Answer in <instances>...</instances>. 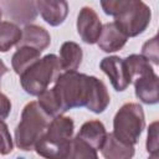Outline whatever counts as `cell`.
Masks as SVG:
<instances>
[{
  "mask_svg": "<svg viewBox=\"0 0 159 159\" xmlns=\"http://www.w3.org/2000/svg\"><path fill=\"white\" fill-rule=\"evenodd\" d=\"M76 137H78L80 139H82L83 142L89 144L93 149L101 150V148L106 140L107 132L101 120H88L82 124V127Z\"/></svg>",
  "mask_w": 159,
  "mask_h": 159,
  "instance_id": "9a60e30c",
  "label": "cell"
},
{
  "mask_svg": "<svg viewBox=\"0 0 159 159\" xmlns=\"http://www.w3.org/2000/svg\"><path fill=\"white\" fill-rule=\"evenodd\" d=\"M109 93L107 91L106 84L99 78L92 76V86L89 92V98L86 108L93 113H102L109 104Z\"/></svg>",
  "mask_w": 159,
  "mask_h": 159,
  "instance_id": "2e32d148",
  "label": "cell"
},
{
  "mask_svg": "<svg viewBox=\"0 0 159 159\" xmlns=\"http://www.w3.org/2000/svg\"><path fill=\"white\" fill-rule=\"evenodd\" d=\"M51 42L50 34L41 26L27 25L21 30V39L17 43V47H31L40 52L48 47Z\"/></svg>",
  "mask_w": 159,
  "mask_h": 159,
  "instance_id": "7c38bea8",
  "label": "cell"
},
{
  "mask_svg": "<svg viewBox=\"0 0 159 159\" xmlns=\"http://www.w3.org/2000/svg\"><path fill=\"white\" fill-rule=\"evenodd\" d=\"M17 159H24V158H17Z\"/></svg>",
  "mask_w": 159,
  "mask_h": 159,
  "instance_id": "83f0119b",
  "label": "cell"
},
{
  "mask_svg": "<svg viewBox=\"0 0 159 159\" xmlns=\"http://www.w3.org/2000/svg\"><path fill=\"white\" fill-rule=\"evenodd\" d=\"M149 159H158V154H152Z\"/></svg>",
  "mask_w": 159,
  "mask_h": 159,
  "instance_id": "484cf974",
  "label": "cell"
},
{
  "mask_svg": "<svg viewBox=\"0 0 159 159\" xmlns=\"http://www.w3.org/2000/svg\"><path fill=\"white\" fill-rule=\"evenodd\" d=\"M135 96L145 104L158 103V76L154 70L143 72L134 78Z\"/></svg>",
  "mask_w": 159,
  "mask_h": 159,
  "instance_id": "30bf717a",
  "label": "cell"
},
{
  "mask_svg": "<svg viewBox=\"0 0 159 159\" xmlns=\"http://www.w3.org/2000/svg\"><path fill=\"white\" fill-rule=\"evenodd\" d=\"M1 10H4L5 16L10 20V22L15 25H30L37 16L36 1L20 0V1H1Z\"/></svg>",
  "mask_w": 159,
  "mask_h": 159,
  "instance_id": "ba28073f",
  "label": "cell"
},
{
  "mask_svg": "<svg viewBox=\"0 0 159 159\" xmlns=\"http://www.w3.org/2000/svg\"><path fill=\"white\" fill-rule=\"evenodd\" d=\"M36 7L42 19L50 26H58L61 25L67 14H68V4L67 1H47V0H39L36 1Z\"/></svg>",
  "mask_w": 159,
  "mask_h": 159,
  "instance_id": "8fae6325",
  "label": "cell"
},
{
  "mask_svg": "<svg viewBox=\"0 0 159 159\" xmlns=\"http://www.w3.org/2000/svg\"><path fill=\"white\" fill-rule=\"evenodd\" d=\"M21 39V30L17 25L10 21L0 22V52L9 51L12 46L17 45Z\"/></svg>",
  "mask_w": 159,
  "mask_h": 159,
  "instance_id": "d6986e66",
  "label": "cell"
},
{
  "mask_svg": "<svg viewBox=\"0 0 159 159\" xmlns=\"http://www.w3.org/2000/svg\"><path fill=\"white\" fill-rule=\"evenodd\" d=\"M82 57H83V52L78 43L73 41L63 42L60 48V57H58L61 70H63L65 72L76 71L82 62Z\"/></svg>",
  "mask_w": 159,
  "mask_h": 159,
  "instance_id": "e0dca14e",
  "label": "cell"
},
{
  "mask_svg": "<svg viewBox=\"0 0 159 159\" xmlns=\"http://www.w3.org/2000/svg\"><path fill=\"white\" fill-rule=\"evenodd\" d=\"M1 16H2V10H1V7H0V22H1Z\"/></svg>",
  "mask_w": 159,
  "mask_h": 159,
  "instance_id": "4316f807",
  "label": "cell"
},
{
  "mask_svg": "<svg viewBox=\"0 0 159 159\" xmlns=\"http://www.w3.org/2000/svg\"><path fill=\"white\" fill-rule=\"evenodd\" d=\"M127 40L128 37L114 25V22H107L102 25V31L97 43L104 52H116L125 45Z\"/></svg>",
  "mask_w": 159,
  "mask_h": 159,
  "instance_id": "4fadbf2b",
  "label": "cell"
},
{
  "mask_svg": "<svg viewBox=\"0 0 159 159\" xmlns=\"http://www.w3.org/2000/svg\"><path fill=\"white\" fill-rule=\"evenodd\" d=\"M101 70L108 76L113 88L117 92H122L127 89V87L132 83V77L124 62V58L118 56H108L102 58L99 63Z\"/></svg>",
  "mask_w": 159,
  "mask_h": 159,
  "instance_id": "52a82bcc",
  "label": "cell"
},
{
  "mask_svg": "<svg viewBox=\"0 0 159 159\" xmlns=\"http://www.w3.org/2000/svg\"><path fill=\"white\" fill-rule=\"evenodd\" d=\"M147 150L152 154H158V122L150 124L147 137Z\"/></svg>",
  "mask_w": 159,
  "mask_h": 159,
  "instance_id": "603a6c76",
  "label": "cell"
},
{
  "mask_svg": "<svg viewBox=\"0 0 159 159\" xmlns=\"http://www.w3.org/2000/svg\"><path fill=\"white\" fill-rule=\"evenodd\" d=\"M50 124V117L40 108L39 103L29 102L21 113V119L15 129V143L22 150H34L37 142L45 134Z\"/></svg>",
  "mask_w": 159,
  "mask_h": 159,
  "instance_id": "277c9868",
  "label": "cell"
},
{
  "mask_svg": "<svg viewBox=\"0 0 159 159\" xmlns=\"http://www.w3.org/2000/svg\"><path fill=\"white\" fill-rule=\"evenodd\" d=\"M7 72V67H6V65L0 60V75L2 76V75H5Z\"/></svg>",
  "mask_w": 159,
  "mask_h": 159,
  "instance_id": "d4e9b609",
  "label": "cell"
},
{
  "mask_svg": "<svg viewBox=\"0 0 159 159\" xmlns=\"http://www.w3.org/2000/svg\"><path fill=\"white\" fill-rule=\"evenodd\" d=\"M60 62L58 57L53 53L41 57L36 63L27 68L20 75V82L26 93L30 96H40L42 92L48 89V86L60 76Z\"/></svg>",
  "mask_w": 159,
  "mask_h": 159,
  "instance_id": "5b68a950",
  "label": "cell"
},
{
  "mask_svg": "<svg viewBox=\"0 0 159 159\" xmlns=\"http://www.w3.org/2000/svg\"><path fill=\"white\" fill-rule=\"evenodd\" d=\"M66 159H98L97 150L89 144L80 139L78 137L72 138L70 152Z\"/></svg>",
  "mask_w": 159,
  "mask_h": 159,
  "instance_id": "ffe728a7",
  "label": "cell"
},
{
  "mask_svg": "<svg viewBox=\"0 0 159 159\" xmlns=\"http://www.w3.org/2000/svg\"><path fill=\"white\" fill-rule=\"evenodd\" d=\"M12 138L10 135L9 128L4 120H0V154L6 155L12 150Z\"/></svg>",
  "mask_w": 159,
  "mask_h": 159,
  "instance_id": "7402d4cb",
  "label": "cell"
},
{
  "mask_svg": "<svg viewBox=\"0 0 159 159\" xmlns=\"http://www.w3.org/2000/svg\"><path fill=\"white\" fill-rule=\"evenodd\" d=\"M101 6L107 15L114 17V25L127 37L143 34L150 22L152 11L140 0H107L101 1Z\"/></svg>",
  "mask_w": 159,
  "mask_h": 159,
  "instance_id": "6da1fadb",
  "label": "cell"
},
{
  "mask_svg": "<svg viewBox=\"0 0 159 159\" xmlns=\"http://www.w3.org/2000/svg\"><path fill=\"white\" fill-rule=\"evenodd\" d=\"M11 111V102L10 99L0 92V120H4L7 118Z\"/></svg>",
  "mask_w": 159,
  "mask_h": 159,
  "instance_id": "cb8c5ba5",
  "label": "cell"
},
{
  "mask_svg": "<svg viewBox=\"0 0 159 159\" xmlns=\"http://www.w3.org/2000/svg\"><path fill=\"white\" fill-rule=\"evenodd\" d=\"M102 31V24L97 12L89 7L83 6L77 17V32L83 42L93 45L98 41Z\"/></svg>",
  "mask_w": 159,
  "mask_h": 159,
  "instance_id": "9c48e42d",
  "label": "cell"
},
{
  "mask_svg": "<svg viewBox=\"0 0 159 159\" xmlns=\"http://www.w3.org/2000/svg\"><path fill=\"white\" fill-rule=\"evenodd\" d=\"M104 159H132L134 157V145L123 143L113 135V133H107L106 140L101 148Z\"/></svg>",
  "mask_w": 159,
  "mask_h": 159,
  "instance_id": "5bb4252c",
  "label": "cell"
},
{
  "mask_svg": "<svg viewBox=\"0 0 159 159\" xmlns=\"http://www.w3.org/2000/svg\"><path fill=\"white\" fill-rule=\"evenodd\" d=\"M91 86L92 76L78 73L77 71H70L60 75L51 89L65 113L68 109L87 106Z\"/></svg>",
  "mask_w": 159,
  "mask_h": 159,
  "instance_id": "3957f363",
  "label": "cell"
},
{
  "mask_svg": "<svg viewBox=\"0 0 159 159\" xmlns=\"http://www.w3.org/2000/svg\"><path fill=\"white\" fill-rule=\"evenodd\" d=\"M142 56L147 61H152L154 65H159V56H158V39L154 36L149 41H147L142 47Z\"/></svg>",
  "mask_w": 159,
  "mask_h": 159,
  "instance_id": "44dd1931",
  "label": "cell"
},
{
  "mask_svg": "<svg viewBox=\"0 0 159 159\" xmlns=\"http://www.w3.org/2000/svg\"><path fill=\"white\" fill-rule=\"evenodd\" d=\"M145 127L144 112L138 103L123 104L114 116L113 119V135L123 143L134 145Z\"/></svg>",
  "mask_w": 159,
  "mask_h": 159,
  "instance_id": "8992f818",
  "label": "cell"
},
{
  "mask_svg": "<svg viewBox=\"0 0 159 159\" xmlns=\"http://www.w3.org/2000/svg\"><path fill=\"white\" fill-rule=\"evenodd\" d=\"M41 52L31 48V47H17L16 52L12 55L11 65L14 71L20 76L22 75L27 68H30L34 63H36L41 57Z\"/></svg>",
  "mask_w": 159,
  "mask_h": 159,
  "instance_id": "ac0fdd59",
  "label": "cell"
},
{
  "mask_svg": "<svg viewBox=\"0 0 159 159\" xmlns=\"http://www.w3.org/2000/svg\"><path fill=\"white\" fill-rule=\"evenodd\" d=\"M0 78H1V75H0Z\"/></svg>",
  "mask_w": 159,
  "mask_h": 159,
  "instance_id": "f1b7e54d",
  "label": "cell"
},
{
  "mask_svg": "<svg viewBox=\"0 0 159 159\" xmlns=\"http://www.w3.org/2000/svg\"><path fill=\"white\" fill-rule=\"evenodd\" d=\"M72 118L58 116L52 118L45 134L35 145L36 153L45 159H66L73 138Z\"/></svg>",
  "mask_w": 159,
  "mask_h": 159,
  "instance_id": "7a4b0ae2",
  "label": "cell"
}]
</instances>
